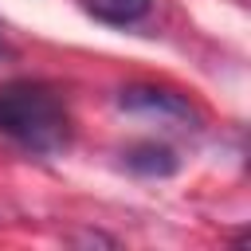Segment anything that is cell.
<instances>
[{
    "mask_svg": "<svg viewBox=\"0 0 251 251\" xmlns=\"http://www.w3.org/2000/svg\"><path fill=\"white\" fill-rule=\"evenodd\" d=\"M86 8L106 24H133L149 12V0H86Z\"/></svg>",
    "mask_w": 251,
    "mask_h": 251,
    "instance_id": "277c9868",
    "label": "cell"
},
{
    "mask_svg": "<svg viewBox=\"0 0 251 251\" xmlns=\"http://www.w3.org/2000/svg\"><path fill=\"white\" fill-rule=\"evenodd\" d=\"M0 133L31 153H59L71 141V114L59 90L35 78L0 86Z\"/></svg>",
    "mask_w": 251,
    "mask_h": 251,
    "instance_id": "6da1fadb",
    "label": "cell"
},
{
    "mask_svg": "<svg viewBox=\"0 0 251 251\" xmlns=\"http://www.w3.org/2000/svg\"><path fill=\"white\" fill-rule=\"evenodd\" d=\"M118 106L133 110V114H161V118H188L192 114V106L180 94L161 90V86H126L118 94Z\"/></svg>",
    "mask_w": 251,
    "mask_h": 251,
    "instance_id": "7a4b0ae2",
    "label": "cell"
},
{
    "mask_svg": "<svg viewBox=\"0 0 251 251\" xmlns=\"http://www.w3.org/2000/svg\"><path fill=\"white\" fill-rule=\"evenodd\" d=\"M126 169H133L141 176H169V173H176V157L165 145H137L126 153Z\"/></svg>",
    "mask_w": 251,
    "mask_h": 251,
    "instance_id": "3957f363",
    "label": "cell"
}]
</instances>
